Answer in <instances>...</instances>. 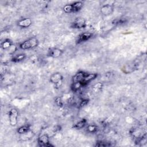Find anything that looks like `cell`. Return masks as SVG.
I'll use <instances>...</instances> for the list:
<instances>
[{"mask_svg":"<svg viewBox=\"0 0 147 147\" xmlns=\"http://www.w3.org/2000/svg\"><path fill=\"white\" fill-rule=\"evenodd\" d=\"M136 68V64H134L133 63H131V64L129 63V64L125 65L123 67L122 69L123 72H125L126 74H129V73L133 72Z\"/></svg>","mask_w":147,"mask_h":147,"instance_id":"8fae6325","label":"cell"},{"mask_svg":"<svg viewBox=\"0 0 147 147\" xmlns=\"http://www.w3.org/2000/svg\"><path fill=\"white\" fill-rule=\"evenodd\" d=\"M86 123H87V120L83 118L80 120L79 121H78V122H76V123H75L73 125L72 127L76 129H81L86 125Z\"/></svg>","mask_w":147,"mask_h":147,"instance_id":"7c38bea8","label":"cell"},{"mask_svg":"<svg viewBox=\"0 0 147 147\" xmlns=\"http://www.w3.org/2000/svg\"><path fill=\"white\" fill-rule=\"evenodd\" d=\"M86 20L82 17L76 18L71 24V27L75 29L84 28L86 26Z\"/></svg>","mask_w":147,"mask_h":147,"instance_id":"5b68a950","label":"cell"},{"mask_svg":"<svg viewBox=\"0 0 147 147\" xmlns=\"http://www.w3.org/2000/svg\"><path fill=\"white\" fill-rule=\"evenodd\" d=\"M87 130L91 133H94L97 131V127L94 125H89L87 127Z\"/></svg>","mask_w":147,"mask_h":147,"instance_id":"2e32d148","label":"cell"},{"mask_svg":"<svg viewBox=\"0 0 147 147\" xmlns=\"http://www.w3.org/2000/svg\"><path fill=\"white\" fill-rule=\"evenodd\" d=\"M30 130V126L29 125H24L20 127L18 130L17 132L19 134H23L25 133H28V132Z\"/></svg>","mask_w":147,"mask_h":147,"instance_id":"5bb4252c","label":"cell"},{"mask_svg":"<svg viewBox=\"0 0 147 147\" xmlns=\"http://www.w3.org/2000/svg\"><path fill=\"white\" fill-rule=\"evenodd\" d=\"M92 34L91 33L84 32V33H81L78 36V38L77 40V43L79 44L82 42L86 41L88 40L90 38H91L92 37Z\"/></svg>","mask_w":147,"mask_h":147,"instance_id":"52a82bcc","label":"cell"},{"mask_svg":"<svg viewBox=\"0 0 147 147\" xmlns=\"http://www.w3.org/2000/svg\"><path fill=\"white\" fill-rule=\"evenodd\" d=\"M109 144H107V142L102 141H99L96 143L95 146H109Z\"/></svg>","mask_w":147,"mask_h":147,"instance_id":"ac0fdd59","label":"cell"},{"mask_svg":"<svg viewBox=\"0 0 147 147\" xmlns=\"http://www.w3.org/2000/svg\"><path fill=\"white\" fill-rule=\"evenodd\" d=\"M38 144L40 146H53L49 143V137L46 134H42L38 138Z\"/></svg>","mask_w":147,"mask_h":147,"instance_id":"8992f818","label":"cell"},{"mask_svg":"<svg viewBox=\"0 0 147 147\" xmlns=\"http://www.w3.org/2000/svg\"><path fill=\"white\" fill-rule=\"evenodd\" d=\"M25 57H26L25 54L21 53V54L17 55L16 56H14L11 59V61L14 62V63L20 62V61H21L24 60L25 59Z\"/></svg>","mask_w":147,"mask_h":147,"instance_id":"4fadbf2b","label":"cell"},{"mask_svg":"<svg viewBox=\"0 0 147 147\" xmlns=\"http://www.w3.org/2000/svg\"><path fill=\"white\" fill-rule=\"evenodd\" d=\"M55 102L56 103V105L59 106V107H62L63 105V101L61 100V99L60 97H57L55 99Z\"/></svg>","mask_w":147,"mask_h":147,"instance_id":"d6986e66","label":"cell"},{"mask_svg":"<svg viewBox=\"0 0 147 147\" xmlns=\"http://www.w3.org/2000/svg\"><path fill=\"white\" fill-rule=\"evenodd\" d=\"M12 46V42L9 39H6L1 44V48L3 49L10 48Z\"/></svg>","mask_w":147,"mask_h":147,"instance_id":"9a60e30c","label":"cell"},{"mask_svg":"<svg viewBox=\"0 0 147 147\" xmlns=\"http://www.w3.org/2000/svg\"><path fill=\"white\" fill-rule=\"evenodd\" d=\"M32 21L31 19L29 18H25L21 19L18 22V25L21 28H28L31 25Z\"/></svg>","mask_w":147,"mask_h":147,"instance_id":"9c48e42d","label":"cell"},{"mask_svg":"<svg viewBox=\"0 0 147 147\" xmlns=\"http://www.w3.org/2000/svg\"><path fill=\"white\" fill-rule=\"evenodd\" d=\"M114 7L110 4H106L103 5L100 8L101 13L104 15L111 14L113 11Z\"/></svg>","mask_w":147,"mask_h":147,"instance_id":"ba28073f","label":"cell"},{"mask_svg":"<svg viewBox=\"0 0 147 147\" xmlns=\"http://www.w3.org/2000/svg\"><path fill=\"white\" fill-rule=\"evenodd\" d=\"M63 76L60 73L56 72L53 74L50 77V81L52 83L55 84V87H60L62 83Z\"/></svg>","mask_w":147,"mask_h":147,"instance_id":"3957f363","label":"cell"},{"mask_svg":"<svg viewBox=\"0 0 147 147\" xmlns=\"http://www.w3.org/2000/svg\"><path fill=\"white\" fill-rule=\"evenodd\" d=\"M83 7V3L80 1L75 2L72 4L65 5L63 9L66 13H75L80 11Z\"/></svg>","mask_w":147,"mask_h":147,"instance_id":"6da1fadb","label":"cell"},{"mask_svg":"<svg viewBox=\"0 0 147 147\" xmlns=\"http://www.w3.org/2000/svg\"><path fill=\"white\" fill-rule=\"evenodd\" d=\"M103 87V84L101 83H98L93 86V90L95 91H99Z\"/></svg>","mask_w":147,"mask_h":147,"instance_id":"e0dca14e","label":"cell"},{"mask_svg":"<svg viewBox=\"0 0 147 147\" xmlns=\"http://www.w3.org/2000/svg\"><path fill=\"white\" fill-rule=\"evenodd\" d=\"M88 102V99H82L80 101L79 103V106L80 107H83L86 106Z\"/></svg>","mask_w":147,"mask_h":147,"instance_id":"ffe728a7","label":"cell"},{"mask_svg":"<svg viewBox=\"0 0 147 147\" xmlns=\"http://www.w3.org/2000/svg\"><path fill=\"white\" fill-rule=\"evenodd\" d=\"M18 111L16 109H11L9 112V122L11 126H14L17 123Z\"/></svg>","mask_w":147,"mask_h":147,"instance_id":"277c9868","label":"cell"},{"mask_svg":"<svg viewBox=\"0 0 147 147\" xmlns=\"http://www.w3.org/2000/svg\"><path fill=\"white\" fill-rule=\"evenodd\" d=\"M38 41L35 37L30 38L20 45V48L22 49H29L34 48L38 45Z\"/></svg>","mask_w":147,"mask_h":147,"instance_id":"7a4b0ae2","label":"cell"},{"mask_svg":"<svg viewBox=\"0 0 147 147\" xmlns=\"http://www.w3.org/2000/svg\"><path fill=\"white\" fill-rule=\"evenodd\" d=\"M63 53V51L58 48H52L48 51V55L52 57H58Z\"/></svg>","mask_w":147,"mask_h":147,"instance_id":"30bf717a","label":"cell"}]
</instances>
